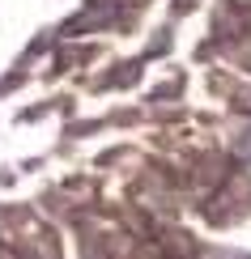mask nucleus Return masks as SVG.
<instances>
[{"instance_id":"nucleus-1","label":"nucleus","mask_w":251,"mask_h":259,"mask_svg":"<svg viewBox=\"0 0 251 259\" xmlns=\"http://www.w3.org/2000/svg\"><path fill=\"white\" fill-rule=\"evenodd\" d=\"M243 157H251V136H247V140H243Z\"/></svg>"}]
</instances>
